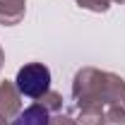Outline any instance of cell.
Returning a JSON list of instances; mask_svg holds the SVG:
<instances>
[{
    "label": "cell",
    "instance_id": "cell-1",
    "mask_svg": "<svg viewBox=\"0 0 125 125\" xmlns=\"http://www.w3.org/2000/svg\"><path fill=\"white\" fill-rule=\"evenodd\" d=\"M17 89L24 96H43L51 87V72H48L46 65H39V62H31V65H24L19 72H17Z\"/></svg>",
    "mask_w": 125,
    "mask_h": 125
},
{
    "label": "cell",
    "instance_id": "cell-2",
    "mask_svg": "<svg viewBox=\"0 0 125 125\" xmlns=\"http://www.w3.org/2000/svg\"><path fill=\"white\" fill-rule=\"evenodd\" d=\"M12 125H51V115L43 106H29L15 118Z\"/></svg>",
    "mask_w": 125,
    "mask_h": 125
}]
</instances>
